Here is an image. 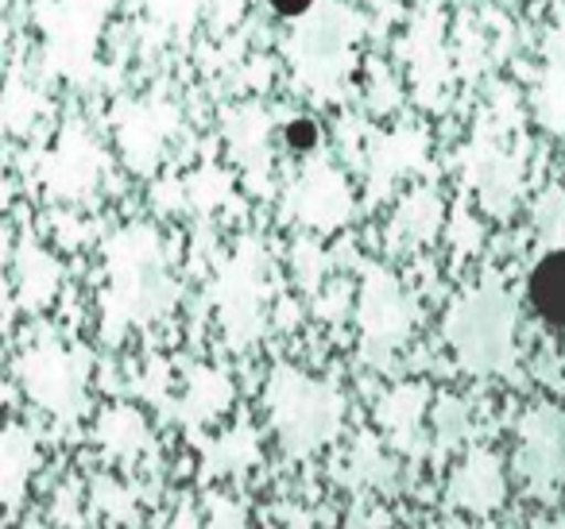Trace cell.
<instances>
[{"label": "cell", "mask_w": 565, "mask_h": 529, "mask_svg": "<svg viewBox=\"0 0 565 529\" xmlns=\"http://www.w3.org/2000/svg\"><path fill=\"white\" fill-rule=\"evenodd\" d=\"M94 166H97V151L94 143L86 140V136L78 132V128H71L63 140V151L55 155V163L47 166V182L58 190V194L74 197V194H86L89 186H94Z\"/></svg>", "instance_id": "13"}, {"label": "cell", "mask_w": 565, "mask_h": 529, "mask_svg": "<svg viewBox=\"0 0 565 529\" xmlns=\"http://www.w3.org/2000/svg\"><path fill=\"white\" fill-rule=\"evenodd\" d=\"M349 483H369V487H380V490H395V467L384 460L380 444L372 436H361L353 452V464H349Z\"/></svg>", "instance_id": "21"}, {"label": "cell", "mask_w": 565, "mask_h": 529, "mask_svg": "<svg viewBox=\"0 0 565 529\" xmlns=\"http://www.w3.org/2000/svg\"><path fill=\"white\" fill-rule=\"evenodd\" d=\"M20 379H24L28 398H35L43 410H51L55 418L74 421L86 410L89 356L86 352H66L58 341H43L24 352Z\"/></svg>", "instance_id": "4"}, {"label": "cell", "mask_w": 565, "mask_h": 529, "mask_svg": "<svg viewBox=\"0 0 565 529\" xmlns=\"http://www.w3.org/2000/svg\"><path fill=\"white\" fill-rule=\"evenodd\" d=\"M434 425H438V449L449 452L469 433V406L457 402V398H441L438 410H434Z\"/></svg>", "instance_id": "22"}, {"label": "cell", "mask_w": 565, "mask_h": 529, "mask_svg": "<svg viewBox=\"0 0 565 529\" xmlns=\"http://www.w3.org/2000/svg\"><path fill=\"white\" fill-rule=\"evenodd\" d=\"M35 460H40V452H35L32 433L20 425H9L4 449H0V467H4L0 479H4V503H9V510L20 506V495H24L28 479H32V472H35Z\"/></svg>", "instance_id": "17"}, {"label": "cell", "mask_w": 565, "mask_h": 529, "mask_svg": "<svg viewBox=\"0 0 565 529\" xmlns=\"http://www.w3.org/2000/svg\"><path fill=\"white\" fill-rule=\"evenodd\" d=\"M259 460V444L256 433L248 425L233 429L221 441H202V479H213V475H241L248 472V464Z\"/></svg>", "instance_id": "15"}, {"label": "cell", "mask_w": 565, "mask_h": 529, "mask_svg": "<svg viewBox=\"0 0 565 529\" xmlns=\"http://www.w3.org/2000/svg\"><path fill=\"white\" fill-rule=\"evenodd\" d=\"M282 140H287V148H295V151H315L318 148V128H315V120H291L287 125V132H282Z\"/></svg>", "instance_id": "24"}, {"label": "cell", "mask_w": 565, "mask_h": 529, "mask_svg": "<svg viewBox=\"0 0 565 529\" xmlns=\"http://www.w3.org/2000/svg\"><path fill=\"white\" fill-rule=\"evenodd\" d=\"M411 325H415V305L403 298L399 282H395L392 274L372 267L369 287H364V302H361L364 359L376 367H387L392 352L407 341Z\"/></svg>", "instance_id": "6"}, {"label": "cell", "mask_w": 565, "mask_h": 529, "mask_svg": "<svg viewBox=\"0 0 565 529\" xmlns=\"http://www.w3.org/2000/svg\"><path fill=\"white\" fill-rule=\"evenodd\" d=\"M217 305L221 325H225L233 348H244V344L256 341L259 321H264V256H259L256 240L241 244L228 271L221 274Z\"/></svg>", "instance_id": "5"}, {"label": "cell", "mask_w": 565, "mask_h": 529, "mask_svg": "<svg viewBox=\"0 0 565 529\" xmlns=\"http://www.w3.org/2000/svg\"><path fill=\"white\" fill-rule=\"evenodd\" d=\"M267 4H271L275 17H287V20H299L315 9V0H267Z\"/></svg>", "instance_id": "27"}, {"label": "cell", "mask_w": 565, "mask_h": 529, "mask_svg": "<svg viewBox=\"0 0 565 529\" xmlns=\"http://www.w3.org/2000/svg\"><path fill=\"white\" fill-rule=\"evenodd\" d=\"M171 529H202V521H198V514H194V510H190V506H182V510H179V514H174Z\"/></svg>", "instance_id": "28"}, {"label": "cell", "mask_w": 565, "mask_h": 529, "mask_svg": "<svg viewBox=\"0 0 565 529\" xmlns=\"http://www.w3.org/2000/svg\"><path fill=\"white\" fill-rule=\"evenodd\" d=\"M523 483L534 498H554L565 483V413L562 410H534L523 418V452H519Z\"/></svg>", "instance_id": "7"}, {"label": "cell", "mask_w": 565, "mask_h": 529, "mask_svg": "<svg viewBox=\"0 0 565 529\" xmlns=\"http://www.w3.org/2000/svg\"><path fill=\"white\" fill-rule=\"evenodd\" d=\"M345 12L326 9L322 17L307 20L291 40V63L307 82H338L349 66L356 24H341Z\"/></svg>", "instance_id": "8"}, {"label": "cell", "mask_w": 565, "mask_h": 529, "mask_svg": "<svg viewBox=\"0 0 565 529\" xmlns=\"http://www.w3.org/2000/svg\"><path fill=\"white\" fill-rule=\"evenodd\" d=\"M174 302L159 236L151 228H128L109 244V294H105V333L117 341L120 325L151 321Z\"/></svg>", "instance_id": "1"}, {"label": "cell", "mask_w": 565, "mask_h": 529, "mask_svg": "<svg viewBox=\"0 0 565 529\" xmlns=\"http://www.w3.org/2000/svg\"><path fill=\"white\" fill-rule=\"evenodd\" d=\"M267 410H271V425L287 456H310L341 433L345 402L338 387L282 364L267 382Z\"/></svg>", "instance_id": "3"}, {"label": "cell", "mask_w": 565, "mask_h": 529, "mask_svg": "<svg viewBox=\"0 0 565 529\" xmlns=\"http://www.w3.org/2000/svg\"><path fill=\"white\" fill-rule=\"evenodd\" d=\"M449 529H472V526H461V521H449ZM480 529H492V526H480Z\"/></svg>", "instance_id": "30"}, {"label": "cell", "mask_w": 565, "mask_h": 529, "mask_svg": "<svg viewBox=\"0 0 565 529\" xmlns=\"http://www.w3.org/2000/svg\"><path fill=\"white\" fill-rule=\"evenodd\" d=\"M526 298L546 325L565 328V244L542 251L526 279Z\"/></svg>", "instance_id": "12"}, {"label": "cell", "mask_w": 565, "mask_h": 529, "mask_svg": "<svg viewBox=\"0 0 565 529\" xmlns=\"http://www.w3.org/2000/svg\"><path fill=\"white\" fill-rule=\"evenodd\" d=\"M228 398H233V387H228L225 375L194 371L190 390H186V402L179 406V413H182V421H190V425H205V421H213L221 410H225Z\"/></svg>", "instance_id": "18"}, {"label": "cell", "mask_w": 565, "mask_h": 529, "mask_svg": "<svg viewBox=\"0 0 565 529\" xmlns=\"http://www.w3.org/2000/svg\"><path fill=\"white\" fill-rule=\"evenodd\" d=\"M503 503V472L495 464L492 452L472 449L465 456V464L457 467V475L449 479V495L446 506L449 510H472V514H488Z\"/></svg>", "instance_id": "10"}, {"label": "cell", "mask_w": 565, "mask_h": 529, "mask_svg": "<svg viewBox=\"0 0 565 529\" xmlns=\"http://www.w3.org/2000/svg\"><path fill=\"white\" fill-rule=\"evenodd\" d=\"M97 436H102V444L113 452V456H125V460L132 456V452H140V449H151L148 425H143V418H140V413H132V410L105 413Z\"/></svg>", "instance_id": "20"}, {"label": "cell", "mask_w": 565, "mask_h": 529, "mask_svg": "<svg viewBox=\"0 0 565 529\" xmlns=\"http://www.w3.org/2000/svg\"><path fill=\"white\" fill-rule=\"evenodd\" d=\"M446 336L457 359L472 375H508L515 364V302L503 294L500 279H484L477 290L457 298L446 317Z\"/></svg>", "instance_id": "2"}, {"label": "cell", "mask_w": 565, "mask_h": 529, "mask_svg": "<svg viewBox=\"0 0 565 529\" xmlns=\"http://www.w3.org/2000/svg\"><path fill=\"white\" fill-rule=\"evenodd\" d=\"M423 410H426V390L418 387V382H411V387H395L392 395L380 398V406H376L380 425L387 429V436H392L395 449L407 452V456H418V452L426 449Z\"/></svg>", "instance_id": "11"}, {"label": "cell", "mask_w": 565, "mask_h": 529, "mask_svg": "<svg viewBox=\"0 0 565 529\" xmlns=\"http://www.w3.org/2000/svg\"><path fill=\"white\" fill-rule=\"evenodd\" d=\"M534 109L539 120L554 132H565V28L554 35L546 55V71H542L539 94H534Z\"/></svg>", "instance_id": "16"}, {"label": "cell", "mask_w": 565, "mask_h": 529, "mask_svg": "<svg viewBox=\"0 0 565 529\" xmlns=\"http://www.w3.org/2000/svg\"><path fill=\"white\" fill-rule=\"evenodd\" d=\"M17 279H20V298H24L28 310H40L55 298L58 279H63V267L40 248V244L28 236L20 244V256H17Z\"/></svg>", "instance_id": "14"}, {"label": "cell", "mask_w": 565, "mask_h": 529, "mask_svg": "<svg viewBox=\"0 0 565 529\" xmlns=\"http://www.w3.org/2000/svg\"><path fill=\"white\" fill-rule=\"evenodd\" d=\"M287 209H291V217H299L302 225L322 228L326 233V228L345 225L349 213H353V202H349V190H345V182H341V174L326 163H315V166H307V174H302L291 194H287Z\"/></svg>", "instance_id": "9"}, {"label": "cell", "mask_w": 565, "mask_h": 529, "mask_svg": "<svg viewBox=\"0 0 565 529\" xmlns=\"http://www.w3.org/2000/svg\"><path fill=\"white\" fill-rule=\"evenodd\" d=\"M151 9L159 12V17H167V20H174V24H179L182 17H194V0H148Z\"/></svg>", "instance_id": "26"}, {"label": "cell", "mask_w": 565, "mask_h": 529, "mask_svg": "<svg viewBox=\"0 0 565 529\" xmlns=\"http://www.w3.org/2000/svg\"><path fill=\"white\" fill-rule=\"evenodd\" d=\"M282 529H315V526H310V521L307 518H302V514H287V526H282Z\"/></svg>", "instance_id": "29"}, {"label": "cell", "mask_w": 565, "mask_h": 529, "mask_svg": "<svg viewBox=\"0 0 565 529\" xmlns=\"http://www.w3.org/2000/svg\"><path fill=\"white\" fill-rule=\"evenodd\" d=\"M438 228V194H415L399 205L392 225V248H415V244H426Z\"/></svg>", "instance_id": "19"}, {"label": "cell", "mask_w": 565, "mask_h": 529, "mask_svg": "<svg viewBox=\"0 0 565 529\" xmlns=\"http://www.w3.org/2000/svg\"><path fill=\"white\" fill-rule=\"evenodd\" d=\"M210 510H213V529H248L244 526V510L236 503L221 495H210Z\"/></svg>", "instance_id": "23"}, {"label": "cell", "mask_w": 565, "mask_h": 529, "mask_svg": "<svg viewBox=\"0 0 565 529\" xmlns=\"http://www.w3.org/2000/svg\"><path fill=\"white\" fill-rule=\"evenodd\" d=\"M345 529H387V514L376 510V506L369 503H356L353 514H349Z\"/></svg>", "instance_id": "25"}]
</instances>
